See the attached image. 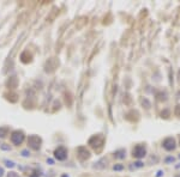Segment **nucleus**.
<instances>
[{"label": "nucleus", "mask_w": 180, "mask_h": 177, "mask_svg": "<svg viewBox=\"0 0 180 177\" xmlns=\"http://www.w3.org/2000/svg\"><path fill=\"white\" fill-rule=\"evenodd\" d=\"M28 145L32 150H38L41 146V138H38L37 135H31L28 139Z\"/></svg>", "instance_id": "f257e3e1"}, {"label": "nucleus", "mask_w": 180, "mask_h": 177, "mask_svg": "<svg viewBox=\"0 0 180 177\" xmlns=\"http://www.w3.org/2000/svg\"><path fill=\"white\" fill-rule=\"evenodd\" d=\"M24 140V133L21 132V131H14L11 135V141L14 144V145H19L22 144Z\"/></svg>", "instance_id": "f03ea898"}, {"label": "nucleus", "mask_w": 180, "mask_h": 177, "mask_svg": "<svg viewBox=\"0 0 180 177\" xmlns=\"http://www.w3.org/2000/svg\"><path fill=\"white\" fill-rule=\"evenodd\" d=\"M54 156H55V158L58 159V160L66 159V157H67V150L65 148L64 146H59L58 148L54 151Z\"/></svg>", "instance_id": "7ed1b4c3"}, {"label": "nucleus", "mask_w": 180, "mask_h": 177, "mask_svg": "<svg viewBox=\"0 0 180 177\" xmlns=\"http://www.w3.org/2000/svg\"><path fill=\"white\" fill-rule=\"evenodd\" d=\"M145 156V148L143 146H141V145H138V146H136L133 148V157L136 158H142Z\"/></svg>", "instance_id": "20e7f679"}, {"label": "nucleus", "mask_w": 180, "mask_h": 177, "mask_svg": "<svg viewBox=\"0 0 180 177\" xmlns=\"http://www.w3.org/2000/svg\"><path fill=\"white\" fill-rule=\"evenodd\" d=\"M163 147H165L166 150H168V151L173 150V148L175 147V142H174V140L172 139V138L166 139L165 141H163Z\"/></svg>", "instance_id": "39448f33"}, {"label": "nucleus", "mask_w": 180, "mask_h": 177, "mask_svg": "<svg viewBox=\"0 0 180 177\" xmlns=\"http://www.w3.org/2000/svg\"><path fill=\"white\" fill-rule=\"evenodd\" d=\"M6 132H7V128H0V136L1 138L6 136Z\"/></svg>", "instance_id": "423d86ee"}, {"label": "nucleus", "mask_w": 180, "mask_h": 177, "mask_svg": "<svg viewBox=\"0 0 180 177\" xmlns=\"http://www.w3.org/2000/svg\"><path fill=\"white\" fill-rule=\"evenodd\" d=\"M5 163H6L7 166H11V167L14 166V163H13V162H10V160H5Z\"/></svg>", "instance_id": "0eeeda50"}, {"label": "nucleus", "mask_w": 180, "mask_h": 177, "mask_svg": "<svg viewBox=\"0 0 180 177\" xmlns=\"http://www.w3.org/2000/svg\"><path fill=\"white\" fill-rule=\"evenodd\" d=\"M7 177H19V175H17L16 172H10L9 175H7Z\"/></svg>", "instance_id": "6e6552de"}, {"label": "nucleus", "mask_w": 180, "mask_h": 177, "mask_svg": "<svg viewBox=\"0 0 180 177\" xmlns=\"http://www.w3.org/2000/svg\"><path fill=\"white\" fill-rule=\"evenodd\" d=\"M3 175H4V169L0 167V177H3Z\"/></svg>", "instance_id": "1a4fd4ad"}, {"label": "nucleus", "mask_w": 180, "mask_h": 177, "mask_svg": "<svg viewBox=\"0 0 180 177\" xmlns=\"http://www.w3.org/2000/svg\"><path fill=\"white\" fill-rule=\"evenodd\" d=\"M120 169H122L121 165H119V166H114V170H120Z\"/></svg>", "instance_id": "9d476101"}]
</instances>
